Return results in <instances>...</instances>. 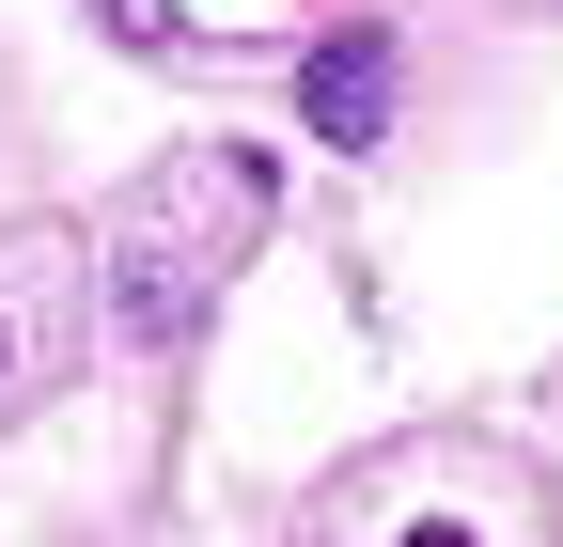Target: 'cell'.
I'll use <instances>...</instances> for the list:
<instances>
[{
	"instance_id": "6da1fadb",
	"label": "cell",
	"mask_w": 563,
	"mask_h": 547,
	"mask_svg": "<svg viewBox=\"0 0 563 547\" xmlns=\"http://www.w3.org/2000/svg\"><path fill=\"white\" fill-rule=\"evenodd\" d=\"M298 110H313V142H376L391 125V32H344L298 63Z\"/></svg>"
},
{
	"instance_id": "7a4b0ae2",
	"label": "cell",
	"mask_w": 563,
	"mask_h": 547,
	"mask_svg": "<svg viewBox=\"0 0 563 547\" xmlns=\"http://www.w3.org/2000/svg\"><path fill=\"white\" fill-rule=\"evenodd\" d=\"M407 547H470V532H454V516H422V532H407Z\"/></svg>"
},
{
	"instance_id": "3957f363",
	"label": "cell",
	"mask_w": 563,
	"mask_h": 547,
	"mask_svg": "<svg viewBox=\"0 0 563 547\" xmlns=\"http://www.w3.org/2000/svg\"><path fill=\"white\" fill-rule=\"evenodd\" d=\"M0 376H16V328H0Z\"/></svg>"
}]
</instances>
